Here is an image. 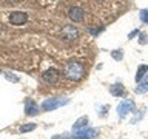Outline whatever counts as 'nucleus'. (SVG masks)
Listing matches in <instances>:
<instances>
[{
  "label": "nucleus",
  "instance_id": "f257e3e1",
  "mask_svg": "<svg viewBox=\"0 0 148 139\" xmlns=\"http://www.w3.org/2000/svg\"><path fill=\"white\" fill-rule=\"evenodd\" d=\"M85 74V68L79 62H68L66 68H65V76L71 81H80Z\"/></svg>",
  "mask_w": 148,
  "mask_h": 139
},
{
  "label": "nucleus",
  "instance_id": "f03ea898",
  "mask_svg": "<svg viewBox=\"0 0 148 139\" xmlns=\"http://www.w3.org/2000/svg\"><path fill=\"white\" fill-rule=\"evenodd\" d=\"M69 104V99H46L43 100L42 104V110L43 111H53L59 107H63V105H68Z\"/></svg>",
  "mask_w": 148,
  "mask_h": 139
},
{
  "label": "nucleus",
  "instance_id": "7ed1b4c3",
  "mask_svg": "<svg viewBox=\"0 0 148 139\" xmlns=\"http://www.w3.org/2000/svg\"><path fill=\"white\" fill-rule=\"evenodd\" d=\"M97 134V130L96 128H80V130H74V134H73V139H91Z\"/></svg>",
  "mask_w": 148,
  "mask_h": 139
},
{
  "label": "nucleus",
  "instance_id": "20e7f679",
  "mask_svg": "<svg viewBox=\"0 0 148 139\" xmlns=\"http://www.w3.org/2000/svg\"><path fill=\"white\" fill-rule=\"evenodd\" d=\"M59 77H60V74H59V71L56 68H49V70H46V71L42 74L43 82L45 83H49V85H54V83L59 81Z\"/></svg>",
  "mask_w": 148,
  "mask_h": 139
},
{
  "label": "nucleus",
  "instance_id": "39448f33",
  "mask_svg": "<svg viewBox=\"0 0 148 139\" xmlns=\"http://www.w3.org/2000/svg\"><path fill=\"white\" fill-rule=\"evenodd\" d=\"M133 108H134V102H133V100H123V102H120L119 107H117V114H119V118L127 116Z\"/></svg>",
  "mask_w": 148,
  "mask_h": 139
},
{
  "label": "nucleus",
  "instance_id": "423d86ee",
  "mask_svg": "<svg viewBox=\"0 0 148 139\" xmlns=\"http://www.w3.org/2000/svg\"><path fill=\"white\" fill-rule=\"evenodd\" d=\"M28 20V14L26 12H22V11H17V12H12L9 16V22L12 25H23Z\"/></svg>",
  "mask_w": 148,
  "mask_h": 139
},
{
  "label": "nucleus",
  "instance_id": "0eeeda50",
  "mask_svg": "<svg viewBox=\"0 0 148 139\" xmlns=\"http://www.w3.org/2000/svg\"><path fill=\"white\" fill-rule=\"evenodd\" d=\"M68 16H69V19H71L73 22L79 23V22H82V20H83V16H85V12H83V9H82V8H79V6H74V8H71V9H69Z\"/></svg>",
  "mask_w": 148,
  "mask_h": 139
},
{
  "label": "nucleus",
  "instance_id": "6e6552de",
  "mask_svg": "<svg viewBox=\"0 0 148 139\" xmlns=\"http://www.w3.org/2000/svg\"><path fill=\"white\" fill-rule=\"evenodd\" d=\"M62 34H63V37L66 40H74L79 36V31L74 28V25H68V26H65L62 30Z\"/></svg>",
  "mask_w": 148,
  "mask_h": 139
},
{
  "label": "nucleus",
  "instance_id": "1a4fd4ad",
  "mask_svg": "<svg viewBox=\"0 0 148 139\" xmlns=\"http://www.w3.org/2000/svg\"><path fill=\"white\" fill-rule=\"evenodd\" d=\"M25 113L28 116H34V114L39 113V107H37V104L32 99H28L25 102Z\"/></svg>",
  "mask_w": 148,
  "mask_h": 139
},
{
  "label": "nucleus",
  "instance_id": "9d476101",
  "mask_svg": "<svg viewBox=\"0 0 148 139\" xmlns=\"http://www.w3.org/2000/svg\"><path fill=\"white\" fill-rule=\"evenodd\" d=\"M139 85L134 88V91H136V94H143V93L148 91V73L143 76V79L140 82H137Z\"/></svg>",
  "mask_w": 148,
  "mask_h": 139
},
{
  "label": "nucleus",
  "instance_id": "9b49d317",
  "mask_svg": "<svg viewBox=\"0 0 148 139\" xmlns=\"http://www.w3.org/2000/svg\"><path fill=\"white\" fill-rule=\"evenodd\" d=\"M110 91H111V94L113 96H123V93H125V88H123V85L122 83H116V85H113L110 88Z\"/></svg>",
  "mask_w": 148,
  "mask_h": 139
},
{
  "label": "nucleus",
  "instance_id": "f8f14e48",
  "mask_svg": "<svg viewBox=\"0 0 148 139\" xmlns=\"http://www.w3.org/2000/svg\"><path fill=\"white\" fill-rule=\"evenodd\" d=\"M86 124H88V118H86V116H82V118H79V119L76 120V124L73 125V128H74V130L85 128V127H86Z\"/></svg>",
  "mask_w": 148,
  "mask_h": 139
},
{
  "label": "nucleus",
  "instance_id": "ddd939ff",
  "mask_svg": "<svg viewBox=\"0 0 148 139\" xmlns=\"http://www.w3.org/2000/svg\"><path fill=\"white\" fill-rule=\"evenodd\" d=\"M147 73H148V67L147 65H140V67L137 68V73H136V82H140Z\"/></svg>",
  "mask_w": 148,
  "mask_h": 139
},
{
  "label": "nucleus",
  "instance_id": "4468645a",
  "mask_svg": "<svg viewBox=\"0 0 148 139\" xmlns=\"http://www.w3.org/2000/svg\"><path fill=\"white\" fill-rule=\"evenodd\" d=\"M36 127H37L36 124L29 122V124H25V125H22V127H20V131H22V133H28V131H32V130H34Z\"/></svg>",
  "mask_w": 148,
  "mask_h": 139
},
{
  "label": "nucleus",
  "instance_id": "2eb2a0df",
  "mask_svg": "<svg viewBox=\"0 0 148 139\" xmlns=\"http://www.w3.org/2000/svg\"><path fill=\"white\" fill-rule=\"evenodd\" d=\"M140 20L143 23H148V9H143V11H140Z\"/></svg>",
  "mask_w": 148,
  "mask_h": 139
},
{
  "label": "nucleus",
  "instance_id": "dca6fc26",
  "mask_svg": "<svg viewBox=\"0 0 148 139\" xmlns=\"http://www.w3.org/2000/svg\"><path fill=\"white\" fill-rule=\"evenodd\" d=\"M111 56H113V57L116 59V60H120V59H122L123 57V53H122V51H113V53H111Z\"/></svg>",
  "mask_w": 148,
  "mask_h": 139
},
{
  "label": "nucleus",
  "instance_id": "f3484780",
  "mask_svg": "<svg viewBox=\"0 0 148 139\" xmlns=\"http://www.w3.org/2000/svg\"><path fill=\"white\" fill-rule=\"evenodd\" d=\"M147 42H148V36L145 34V32H142V34H140V39H139V43H140V45H145Z\"/></svg>",
  "mask_w": 148,
  "mask_h": 139
},
{
  "label": "nucleus",
  "instance_id": "a211bd4d",
  "mask_svg": "<svg viewBox=\"0 0 148 139\" xmlns=\"http://www.w3.org/2000/svg\"><path fill=\"white\" fill-rule=\"evenodd\" d=\"M5 77H6L8 81H12V82H17V81H18V79H17L16 76H12L11 73H6V74H5Z\"/></svg>",
  "mask_w": 148,
  "mask_h": 139
},
{
  "label": "nucleus",
  "instance_id": "6ab92c4d",
  "mask_svg": "<svg viewBox=\"0 0 148 139\" xmlns=\"http://www.w3.org/2000/svg\"><path fill=\"white\" fill-rule=\"evenodd\" d=\"M136 36H139V30H134V31L130 32V34H128V39H134Z\"/></svg>",
  "mask_w": 148,
  "mask_h": 139
},
{
  "label": "nucleus",
  "instance_id": "aec40b11",
  "mask_svg": "<svg viewBox=\"0 0 148 139\" xmlns=\"http://www.w3.org/2000/svg\"><path fill=\"white\" fill-rule=\"evenodd\" d=\"M53 139H68V138H65V136H54Z\"/></svg>",
  "mask_w": 148,
  "mask_h": 139
},
{
  "label": "nucleus",
  "instance_id": "412c9836",
  "mask_svg": "<svg viewBox=\"0 0 148 139\" xmlns=\"http://www.w3.org/2000/svg\"><path fill=\"white\" fill-rule=\"evenodd\" d=\"M9 2H18V0H9Z\"/></svg>",
  "mask_w": 148,
  "mask_h": 139
}]
</instances>
